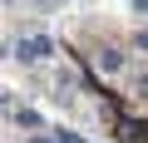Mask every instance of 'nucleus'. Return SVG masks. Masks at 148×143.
<instances>
[{
    "instance_id": "7ed1b4c3",
    "label": "nucleus",
    "mask_w": 148,
    "mask_h": 143,
    "mask_svg": "<svg viewBox=\"0 0 148 143\" xmlns=\"http://www.w3.org/2000/svg\"><path fill=\"white\" fill-rule=\"evenodd\" d=\"M10 118H15V128H40V123H45L35 109H10Z\"/></svg>"
},
{
    "instance_id": "f03ea898",
    "label": "nucleus",
    "mask_w": 148,
    "mask_h": 143,
    "mask_svg": "<svg viewBox=\"0 0 148 143\" xmlns=\"http://www.w3.org/2000/svg\"><path fill=\"white\" fill-rule=\"evenodd\" d=\"M89 59H94V69H104V74H119V69H123V54H119V49H109V44H104V49H94Z\"/></svg>"
},
{
    "instance_id": "20e7f679",
    "label": "nucleus",
    "mask_w": 148,
    "mask_h": 143,
    "mask_svg": "<svg viewBox=\"0 0 148 143\" xmlns=\"http://www.w3.org/2000/svg\"><path fill=\"white\" fill-rule=\"evenodd\" d=\"M133 44H138V49H148V30H138V35H133Z\"/></svg>"
},
{
    "instance_id": "0eeeda50",
    "label": "nucleus",
    "mask_w": 148,
    "mask_h": 143,
    "mask_svg": "<svg viewBox=\"0 0 148 143\" xmlns=\"http://www.w3.org/2000/svg\"><path fill=\"white\" fill-rule=\"evenodd\" d=\"M143 143H148V128H143Z\"/></svg>"
},
{
    "instance_id": "f257e3e1",
    "label": "nucleus",
    "mask_w": 148,
    "mask_h": 143,
    "mask_svg": "<svg viewBox=\"0 0 148 143\" xmlns=\"http://www.w3.org/2000/svg\"><path fill=\"white\" fill-rule=\"evenodd\" d=\"M49 54H54V40L49 35H25L15 44V59H49Z\"/></svg>"
},
{
    "instance_id": "39448f33",
    "label": "nucleus",
    "mask_w": 148,
    "mask_h": 143,
    "mask_svg": "<svg viewBox=\"0 0 148 143\" xmlns=\"http://www.w3.org/2000/svg\"><path fill=\"white\" fill-rule=\"evenodd\" d=\"M133 10H138V15H148V0H133Z\"/></svg>"
},
{
    "instance_id": "423d86ee",
    "label": "nucleus",
    "mask_w": 148,
    "mask_h": 143,
    "mask_svg": "<svg viewBox=\"0 0 148 143\" xmlns=\"http://www.w3.org/2000/svg\"><path fill=\"white\" fill-rule=\"evenodd\" d=\"M25 143H54V138H45V133H35V138H25Z\"/></svg>"
}]
</instances>
